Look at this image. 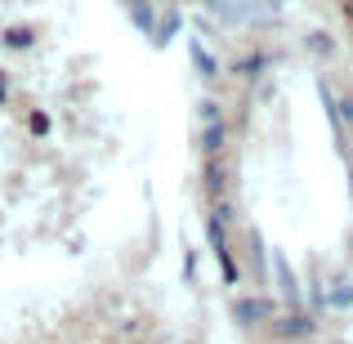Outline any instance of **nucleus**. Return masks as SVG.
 Masks as SVG:
<instances>
[{"label":"nucleus","instance_id":"nucleus-16","mask_svg":"<svg viewBox=\"0 0 353 344\" xmlns=\"http://www.w3.org/2000/svg\"><path fill=\"white\" fill-rule=\"evenodd\" d=\"M201 121H206V125H210V121H224V117H219V103H215V99H201Z\"/></svg>","mask_w":353,"mask_h":344},{"label":"nucleus","instance_id":"nucleus-8","mask_svg":"<svg viewBox=\"0 0 353 344\" xmlns=\"http://www.w3.org/2000/svg\"><path fill=\"white\" fill-rule=\"evenodd\" d=\"M264 63H268V59H264V54H246V59H241V63H237V77H246V81H255V77H259V72H264Z\"/></svg>","mask_w":353,"mask_h":344},{"label":"nucleus","instance_id":"nucleus-13","mask_svg":"<svg viewBox=\"0 0 353 344\" xmlns=\"http://www.w3.org/2000/svg\"><path fill=\"white\" fill-rule=\"evenodd\" d=\"M130 14H134V27H139V32H148V36H152V9L134 5V9H130Z\"/></svg>","mask_w":353,"mask_h":344},{"label":"nucleus","instance_id":"nucleus-18","mask_svg":"<svg viewBox=\"0 0 353 344\" xmlns=\"http://www.w3.org/2000/svg\"><path fill=\"white\" fill-rule=\"evenodd\" d=\"M174 27H179V18H165V27H161V32H157V45H165V41H170V36H174Z\"/></svg>","mask_w":353,"mask_h":344},{"label":"nucleus","instance_id":"nucleus-3","mask_svg":"<svg viewBox=\"0 0 353 344\" xmlns=\"http://www.w3.org/2000/svg\"><path fill=\"white\" fill-rule=\"evenodd\" d=\"M273 273H277V291L286 295V304H291V309H300V277H295L291 259H286L282 250L273 255Z\"/></svg>","mask_w":353,"mask_h":344},{"label":"nucleus","instance_id":"nucleus-12","mask_svg":"<svg viewBox=\"0 0 353 344\" xmlns=\"http://www.w3.org/2000/svg\"><path fill=\"white\" fill-rule=\"evenodd\" d=\"M309 50H313V54H331V50H336V41H331L327 32H313V36H309Z\"/></svg>","mask_w":353,"mask_h":344},{"label":"nucleus","instance_id":"nucleus-21","mask_svg":"<svg viewBox=\"0 0 353 344\" xmlns=\"http://www.w3.org/2000/svg\"><path fill=\"white\" fill-rule=\"evenodd\" d=\"M345 18H349V27H353V0H345Z\"/></svg>","mask_w":353,"mask_h":344},{"label":"nucleus","instance_id":"nucleus-2","mask_svg":"<svg viewBox=\"0 0 353 344\" xmlns=\"http://www.w3.org/2000/svg\"><path fill=\"white\" fill-rule=\"evenodd\" d=\"M233 318L246 322V327H255V322H273V304L264 300V295H241L233 304Z\"/></svg>","mask_w":353,"mask_h":344},{"label":"nucleus","instance_id":"nucleus-11","mask_svg":"<svg viewBox=\"0 0 353 344\" xmlns=\"http://www.w3.org/2000/svg\"><path fill=\"white\" fill-rule=\"evenodd\" d=\"M250 264H255V277H264V241H259V232H250Z\"/></svg>","mask_w":353,"mask_h":344},{"label":"nucleus","instance_id":"nucleus-15","mask_svg":"<svg viewBox=\"0 0 353 344\" xmlns=\"http://www.w3.org/2000/svg\"><path fill=\"white\" fill-rule=\"evenodd\" d=\"M215 259H219V268H224V282L233 286V282H237V264H233V250H228V255H215Z\"/></svg>","mask_w":353,"mask_h":344},{"label":"nucleus","instance_id":"nucleus-20","mask_svg":"<svg viewBox=\"0 0 353 344\" xmlns=\"http://www.w3.org/2000/svg\"><path fill=\"white\" fill-rule=\"evenodd\" d=\"M5 90H9V81H5V72H0V103H5Z\"/></svg>","mask_w":353,"mask_h":344},{"label":"nucleus","instance_id":"nucleus-7","mask_svg":"<svg viewBox=\"0 0 353 344\" xmlns=\"http://www.w3.org/2000/svg\"><path fill=\"white\" fill-rule=\"evenodd\" d=\"M224 188H228V179H224V165H219L215 156H210V161H206V192H210V197H219Z\"/></svg>","mask_w":353,"mask_h":344},{"label":"nucleus","instance_id":"nucleus-10","mask_svg":"<svg viewBox=\"0 0 353 344\" xmlns=\"http://www.w3.org/2000/svg\"><path fill=\"white\" fill-rule=\"evenodd\" d=\"M5 45H9V50H27V45H32V32H27V27H9Z\"/></svg>","mask_w":353,"mask_h":344},{"label":"nucleus","instance_id":"nucleus-9","mask_svg":"<svg viewBox=\"0 0 353 344\" xmlns=\"http://www.w3.org/2000/svg\"><path fill=\"white\" fill-rule=\"evenodd\" d=\"M327 304H331V309H353V277H349V282H340V291L327 295Z\"/></svg>","mask_w":353,"mask_h":344},{"label":"nucleus","instance_id":"nucleus-4","mask_svg":"<svg viewBox=\"0 0 353 344\" xmlns=\"http://www.w3.org/2000/svg\"><path fill=\"white\" fill-rule=\"evenodd\" d=\"M224 143H228V125L224 121H210V125L201 130V152L215 156V152H224Z\"/></svg>","mask_w":353,"mask_h":344},{"label":"nucleus","instance_id":"nucleus-6","mask_svg":"<svg viewBox=\"0 0 353 344\" xmlns=\"http://www.w3.org/2000/svg\"><path fill=\"white\" fill-rule=\"evenodd\" d=\"M188 54H192V63H197V72H201V77H219V63L215 59H210V50H206V45H201V41H188Z\"/></svg>","mask_w":353,"mask_h":344},{"label":"nucleus","instance_id":"nucleus-19","mask_svg":"<svg viewBox=\"0 0 353 344\" xmlns=\"http://www.w3.org/2000/svg\"><path fill=\"white\" fill-rule=\"evenodd\" d=\"M340 117H345V125H353V99H340Z\"/></svg>","mask_w":353,"mask_h":344},{"label":"nucleus","instance_id":"nucleus-14","mask_svg":"<svg viewBox=\"0 0 353 344\" xmlns=\"http://www.w3.org/2000/svg\"><path fill=\"white\" fill-rule=\"evenodd\" d=\"M210 14H219L224 23H233V18H237V9H233V0H210Z\"/></svg>","mask_w":353,"mask_h":344},{"label":"nucleus","instance_id":"nucleus-1","mask_svg":"<svg viewBox=\"0 0 353 344\" xmlns=\"http://www.w3.org/2000/svg\"><path fill=\"white\" fill-rule=\"evenodd\" d=\"M313 331H318V322L309 318V313H282V318H273V336L277 340H309Z\"/></svg>","mask_w":353,"mask_h":344},{"label":"nucleus","instance_id":"nucleus-17","mask_svg":"<svg viewBox=\"0 0 353 344\" xmlns=\"http://www.w3.org/2000/svg\"><path fill=\"white\" fill-rule=\"evenodd\" d=\"M27 125H32V134H45V130H50V117H45V112H32V117H27Z\"/></svg>","mask_w":353,"mask_h":344},{"label":"nucleus","instance_id":"nucleus-5","mask_svg":"<svg viewBox=\"0 0 353 344\" xmlns=\"http://www.w3.org/2000/svg\"><path fill=\"white\" fill-rule=\"evenodd\" d=\"M206 237H210V250H215V255H228V219L224 215L206 219Z\"/></svg>","mask_w":353,"mask_h":344}]
</instances>
